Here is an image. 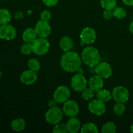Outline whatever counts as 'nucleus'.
Returning a JSON list of instances; mask_svg holds the SVG:
<instances>
[{
    "mask_svg": "<svg viewBox=\"0 0 133 133\" xmlns=\"http://www.w3.org/2000/svg\"><path fill=\"white\" fill-rule=\"evenodd\" d=\"M16 36V30L12 25L5 24L0 25V38L3 40H10Z\"/></svg>",
    "mask_w": 133,
    "mask_h": 133,
    "instance_id": "1a4fd4ad",
    "label": "nucleus"
},
{
    "mask_svg": "<svg viewBox=\"0 0 133 133\" xmlns=\"http://www.w3.org/2000/svg\"><path fill=\"white\" fill-rule=\"evenodd\" d=\"M63 112L68 117H75L79 112V106L74 100H68L64 102L63 107Z\"/></svg>",
    "mask_w": 133,
    "mask_h": 133,
    "instance_id": "9b49d317",
    "label": "nucleus"
},
{
    "mask_svg": "<svg viewBox=\"0 0 133 133\" xmlns=\"http://www.w3.org/2000/svg\"><path fill=\"white\" fill-rule=\"evenodd\" d=\"M68 131L71 133H75L81 129V122L75 117H71L66 123Z\"/></svg>",
    "mask_w": 133,
    "mask_h": 133,
    "instance_id": "dca6fc26",
    "label": "nucleus"
},
{
    "mask_svg": "<svg viewBox=\"0 0 133 133\" xmlns=\"http://www.w3.org/2000/svg\"><path fill=\"white\" fill-rule=\"evenodd\" d=\"M116 131V127L113 122H109L105 123L102 127L101 132L103 133H114Z\"/></svg>",
    "mask_w": 133,
    "mask_h": 133,
    "instance_id": "5701e85b",
    "label": "nucleus"
},
{
    "mask_svg": "<svg viewBox=\"0 0 133 133\" xmlns=\"http://www.w3.org/2000/svg\"><path fill=\"white\" fill-rule=\"evenodd\" d=\"M37 80V74L32 70H26L22 72L20 76V81L25 84H32Z\"/></svg>",
    "mask_w": 133,
    "mask_h": 133,
    "instance_id": "4468645a",
    "label": "nucleus"
},
{
    "mask_svg": "<svg viewBox=\"0 0 133 133\" xmlns=\"http://www.w3.org/2000/svg\"><path fill=\"white\" fill-rule=\"evenodd\" d=\"M113 16L118 19H122L127 16V12L123 8L116 7L114 9V12H113Z\"/></svg>",
    "mask_w": 133,
    "mask_h": 133,
    "instance_id": "bb28decb",
    "label": "nucleus"
},
{
    "mask_svg": "<svg viewBox=\"0 0 133 133\" xmlns=\"http://www.w3.org/2000/svg\"><path fill=\"white\" fill-rule=\"evenodd\" d=\"M88 109L92 114L97 116H101L103 114L106 110L105 103L97 99L92 100L89 103Z\"/></svg>",
    "mask_w": 133,
    "mask_h": 133,
    "instance_id": "ddd939ff",
    "label": "nucleus"
},
{
    "mask_svg": "<svg viewBox=\"0 0 133 133\" xmlns=\"http://www.w3.org/2000/svg\"><path fill=\"white\" fill-rule=\"evenodd\" d=\"M114 113L117 116H122L125 110V107L124 103H117L114 106Z\"/></svg>",
    "mask_w": 133,
    "mask_h": 133,
    "instance_id": "a878e982",
    "label": "nucleus"
},
{
    "mask_svg": "<svg viewBox=\"0 0 133 133\" xmlns=\"http://www.w3.org/2000/svg\"><path fill=\"white\" fill-rule=\"evenodd\" d=\"M95 71L98 76L103 79H107L111 76L112 70L110 65L107 62H100L96 66Z\"/></svg>",
    "mask_w": 133,
    "mask_h": 133,
    "instance_id": "f8f14e48",
    "label": "nucleus"
},
{
    "mask_svg": "<svg viewBox=\"0 0 133 133\" xmlns=\"http://www.w3.org/2000/svg\"><path fill=\"white\" fill-rule=\"evenodd\" d=\"M61 66L67 72H75L81 66V58L75 52L66 51L61 59Z\"/></svg>",
    "mask_w": 133,
    "mask_h": 133,
    "instance_id": "f257e3e1",
    "label": "nucleus"
},
{
    "mask_svg": "<svg viewBox=\"0 0 133 133\" xmlns=\"http://www.w3.org/2000/svg\"><path fill=\"white\" fill-rule=\"evenodd\" d=\"M53 132L55 133H66L68 131L66 127V125L63 123H57L53 129Z\"/></svg>",
    "mask_w": 133,
    "mask_h": 133,
    "instance_id": "c756f323",
    "label": "nucleus"
},
{
    "mask_svg": "<svg viewBox=\"0 0 133 133\" xmlns=\"http://www.w3.org/2000/svg\"><path fill=\"white\" fill-rule=\"evenodd\" d=\"M131 132L133 133V123H132V125H131Z\"/></svg>",
    "mask_w": 133,
    "mask_h": 133,
    "instance_id": "4c0bfd02",
    "label": "nucleus"
},
{
    "mask_svg": "<svg viewBox=\"0 0 133 133\" xmlns=\"http://www.w3.org/2000/svg\"><path fill=\"white\" fill-rule=\"evenodd\" d=\"M125 5L128 6H133V0H123Z\"/></svg>",
    "mask_w": 133,
    "mask_h": 133,
    "instance_id": "f704fd0d",
    "label": "nucleus"
},
{
    "mask_svg": "<svg viewBox=\"0 0 133 133\" xmlns=\"http://www.w3.org/2000/svg\"><path fill=\"white\" fill-rule=\"evenodd\" d=\"M82 133H87V132H97V127L92 123H87L83 126L81 128Z\"/></svg>",
    "mask_w": 133,
    "mask_h": 133,
    "instance_id": "b1692460",
    "label": "nucleus"
},
{
    "mask_svg": "<svg viewBox=\"0 0 133 133\" xmlns=\"http://www.w3.org/2000/svg\"><path fill=\"white\" fill-rule=\"evenodd\" d=\"M103 78L98 75H94L92 77L89 81L90 88L94 92H98L103 87Z\"/></svg>",
    "mask_w": 133,
    "mask_h": 133,
    "instance_id": "2eb2a0df",
    "label": "nucleus"
},
{
    "mask_svg": "<svg viewBox=\"0 0 133 133\" xmlns=\"http://www.w3.org/2000/svg\"><path fill=\"white\" fill-rule=\"evenodd\" d=\"M81 45H83L84 44H91L94 42L96 38V32L91 27H85L83 29L80 35Z\"/></svg>",
    "mask_w": 133,
    "mask_h": 133,
    "instance_id": "423d86ee",
    "label": "nucleus"
},
{
    "mask_svg": "<svg viewBox=\"0 0 133 133\" xmlns=\"http://www.w3.org/2000/svg\"><path fill=\"white\" fill-rule=\"evenodd\" d=\"M37 36V33H36L35 29H33L32 28H28L24 31L22 37H23V40L25 42L32 44L36 40Z\"/></svg>",
    "mask_w": 133,
    "mask_h": 133,
    "instance_id": "f3484780",
    "label": "nucleus"
},
{
    "mask_svg": "<svg viewBox=\"0 0 133 133\" xmlns=\"http://www.w3.org/2000/svg\"><path fill=\"white\" fill-rule=\"evenodd\" d=\"M11 19V14L6 9H0V25L8 24Z\"/></svg>",
    "mask_w": 133,
    "mask_h": 133,
    "instance_id": "aec40b11",
    "label": "nucleus"
},
{
    "mask_svg": "<svg viewBox=\"0 0 133 133\" xmlns=\"http://www.w3.org/2000/svg\"><path fill=\"white\" fill-rule=\"evenodd\" d=\"M51 17V12L49 11V10H45L41 13L40 14V18H41V20L44 21H48L49 20V19Z\"/></svg>",
    "mask_w": 133,
    "mask_h": 133,
    "instance_id": "7c9ffc66",
    "label": "nucleus"
},
{
    "mask_svg": "<svg viewBox=\"0 0 133 133\" xmlns=\"http://www.w3.org/2000/svg\"><path fill=\"white\" fill-rule=\"evenodd\" d=\"M1 77H2V72H1V71H0V78H1Z\"/></svg>",
    "mask_w": 133,
    "mask_h": 133,
    "instance_id": "58836bf2",
    "label": "nucleus"
},
{
    "mask_svg": "<svg viewBox=\"0 0 133 133\" xmlns=\"http://www.w3.org/2000/svg\"><path fill=\"white\" fill-rule=\"evenodd\" d=\"M60 47L64 51H69L74 47V42L71 38L64 36L60 41Z\"/></svg>",
    "mask_w": 133,
    "mask_h": 133,
    "instance_id": "a211bd4d",
    "label": "nucleus"
},
{
    "mask_svg": "<svg viewBox=\"0 0 133 133\" xmlns=\"http://www.w3.org/2000/svg\"><path fill=\"white\" fill-rule=\"evenodd\" d=\"M113 16V12H112L110 10H106L104 11L103 12V17L105 19L108 20V19H111L112 17Z\"/></svg>",
    "mask_w": 133,
    "mask_h": 133,
    "instance_id": "2f4dec72",
    "label": "nucleus"
},
{
    "mask_svg": "<svg viewBox=\"0 0 133 133\" xmlns=\"http://www.w3.org/2000/svg\"><path fill=\"white\" fill-rule=\"evenodd\" d=\"M28 66L30 70L35 71H38L40 68V64L36 58H31L28 62Z\"/></svg>",
    "mask_w": 133,
    "mask_h": 133,
    "instance_id": "393cba45",
    "label": "nucleus"
},
{
    "mask_svg": "<svg viewBox=\"0 0 133 133\" xmlns=\"http://www.w3.org/2000/svg\"><path fill=\"white\" fill-rule=\"evenodd\" d=\"M20 51L22 54L25 55L31 54V52H32L31 44L25 42V44H23V45H22V47H21Z\"/></svg>",
    "mask_w": 133,
    "mask_h": 133,
    "instance_id": "c85d7f7f",
    "label": "nucleus"
},
{
    "mask_svg": "<svg viewBox=\"0 0 133 133\" xmlns=\"http://www.w3.org/2000/svg\"><path fill=\"white\" fill-rule=\"evenodd\" d=\"M101 5L106 10H112L116 8V0H101Z\"/></svg>",
    "mask_w": 133,
    "mask_h": 133,
    "instance_id": "4be33fe9",
    "label": "nucleus"
},
{
    "mask_svg": "<svg viewBox=\"0 0 133 133\" xmlns=\"http://www.w3.org/2000/svg\"><path fill=\"white\" fill-rule=\"evenodd\" d=\"M94 91L90 88H86L84 90L82 91V98L84 100H89L93 98Z\"/></svg>",
    "mask_w": 133,
    "mask_h": 133,
    "instance_id": "cd10ccee",
    "label": "nucleus"
},
{
    "mask_svg": "<svg viewBox=\"0 0 133 133\" xmlns=\"http://www.w3.org/2000/svg\"><path fill=\"white\" fill-rule=\"evenodd\" d=\"M70 96V92L68 88L65 86H61L58 87L54 92L53 98L58 103L66 102Z\"/></svg>",
    "mask_w": 133,
    "mask_h": 133,
    "instance_id": "9d476101",
    "label": "nucleus"
},
{
    "mask_svg": "<svg viewBox=\"0 0 133 133\" xmlns=\"http://www.w3.org/2000/svg\"><path fill=\"white\" fill-rule=\"evenodd\" d=\"M25 127V122L22 118H18L13 120L11 123V128L15 131H22Z\"/></svg>",
    "mask_w": 133,
    "mask_h": 133,
    "instance_id": "412c9836",
    "label": "nucleus"
},
{
    "mask_svg": "<svg viewBox=\"0 0 133 133\" xmlns=\"http://www.w3.org/2000/svg\"><path fill=\"white\" fill-rule=\"evenodd\" d=\"M35 29L39 37L45 38L50 35L51 27L48 21L40 20L37 22Z\"/></svg>",
    "mask_w": 133,
    "mask_h": 133,
    "instance_id": "6e6552de",
    "label": "nucleus"
},
{
    "mask_svg": "<svg viewBox=\"0 0 133 133\" xmlns=\"http://www.w3.org/2000/svg\"><path fill=\"white\" fill-rule=\"evenodd\" d=\"M112 97L117 103H125L129 97V93L127 88L122 86H118L113 89Z\"/></svg>",
    "mask_w": 133,
    "mask_h": 133,
    "instance_id": "39448f33",
    "label": "nucleus"
},
{
    "mask_svg": "<svg viewBox=\"0 0 133 133\" xmlns=\"http://www.w3.org/2000/svg\"><path fill=\"white\" fill-rule=\"evenodd\" d=\"M32 52L37 55H44L46 54L49 49V42L45 38H36L31 44Z\"/></svg>",
    "mask_w": 133,
    "mask_h": 133,
    "instance_id": "7ed1b4c3",
    "label": "nucleus"
},
{
    "mask_svg": "<svg viewBox=\"0 0 133 133\" xmlns=\"http://www.w3.org/2000/svg\"><path fill=\"white\" fill-rule=\"evenodd\" d=\"M82 61L89 67H94L100 61L98 50L94 47H87L83 49L81 54Z\"/></svg>",
    "mask_w": 133,
    "mask_h": 133,
    "instance_id": "f03ea898",
    "label": "nucleus"
},
{
    "mask_svg": "<svg viewBox=\"0 0 133 133\" xmlns=\"http://www.w3.org/2000/svg\"><path fill=\"white\" fill-rule=\"evenodd\" d=\"M57 102L55 99L49 100V102H48V106H49V109H50V108H53L57 107Z\"/></svg>",
    "mask_w": 133,
    "mask_h": 133,
    "instance_id": "72a5a7b5",
    "label": "nucleus"
},
{
    "mask_svg": "<svg viewBox=\"0 0 133 133\" xmlns=\"http://www.w3.org/2000/svg\"><path fill=\"white\" fill-rule=\"evenodd\" d=\"M45 5L48 6H53L57 5L58 0H42Z\"/></svg>",
    "mask_w": 133,
    "mask_h": 133,
    "instance_id": "473e14b6",
    "label": "nucleus"
},
{
    "mask_svg": "<svg viewBox=\"0 0 133 133\" xmlns=\"http://www.w3.org/2000/svg\"><path fill=\"white\" fill-rule=\"evenodd\" d=\"M76 72L77 73V74H81V75H83V73H84V71H83V69L81 68H79L77 69V70L76 71Z\"/></svg>",
    "mask_w": 133,
    "mask_h": 133,
    "instance_id": "c9c22d12",
    "label": "nucleus"
},
{
    "mask_svg": "<svg viewBox=\"0 0 133 133\" xmlns=\"http://www.w3.org/2000/svg\"><path fill=\"white\" fill-rule=\"evenodd\" d=\"M129 31L131 33L133 34V22L130 24L129 26Z\"/></svg>",
    "mask_w": 133,
    "mask_h": 133,
    "instance_id": "e433bc0d",
    "label": "nucleus"
},
{
    "mask_svg": "<svg viewBox=\"0 0 133 133\" xmlns=\"http://www.w3.org/2000/svg\"><path fill=\"white\" fill-rule=\"evenodd\" d=\"M96 97L98 100L105 103L111 99V98L112 97V95L109 91L107 90L101 89L96 93Z\"/></svg>",
    "mask_w": 133,
    "mask_h": 133,
    "instance_id": "6ab92c4d",
    "label": "nucleus"
},
{
    "mask_svg": "<svg viewBox=\"0 0 133 133\" xmlns=\"http://www.w3.org/2000/svg\"><path fill=\"white\" fill-rule=\"evenodd\" d=\"M63 112L60 108L55 107L50 108L45 114V120L48 123L55 125L59 123L62 119Z\"/></svg>",
    "mask_w": 133,
    "mask_h": 133,
    "instance_id": "20e7f679",
    "label": "nucleus"
},
{
    "mask_svg": "<svg viewBox=\"0 0 133 133\" xmlns=\"http://www.w3.org/2000/svg\"><path fill=\"white\" fill-rule=\"evenodd\" d=\"M71 86L76 92H82L87 88V81L83 75L77 74L71 79Z\"/></svg>",
    "mask_w": 133,
    "mask_h": 133,
    "instance_id": "0eeeda50",
    "label": "nucleus"
}]
</instances>
